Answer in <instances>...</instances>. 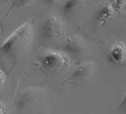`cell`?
Returning <instances> with one entry per match:
<instances>
[{
	"mask_svg": "<svg viewBox=\"0 0 126 114\" xmlns=\"http://www.w3.org/2000/svg\"><path fill=\"white\" fill-rule=\"evenodd\" d=\"M34 23L29 20L13 31L2 44L0 51L8 56H18L27 51L34 39Z\"/></svg>",
	"mask_w": 126,
	"mask_h": 114,
	"instance_id": "cell-1",
	"label": "cell"
},
{
	"mask_svg": "<svg viewBox=\"0 0 126 114\" xmlns=\"http://www.w3.org/2000/svg\"><path fill=\"white\" fill-rule=\"evenodd\" d=\"M42 67L49 71H62L72 65L71 57L64 52L49 51L41 58Z\"/></svg>",
	"mask_w": 126,
	"mask_h": 114,
	"instance_id": "cell-2",
	"label": "cell"
},
{
	"mask_svg": "<svg viewBox=\"0 0 126 114\" xmlns=\"http://www.w3.org/2000/svg\"><path fill=\"white\" fill-rule=\"evenodd\" d=\"M63 22L58 17L51 15L47 17L41 27V35L45 39L54 40L61 36L63 32Z\"/></svg>",
	"mask_w": 126,
	"mask_h": 114,
	"instance_id": "cell-3",
	"label": "cell"
},
{
	"mask_svg": "<svg viewBox=\"0 0 126 114\" xmlns=\"http://www.w3.org/2000/svg\"><path fill=\"white\" fill-rule=\"evenodd\" d=\"M43 94H44V90L42 88L34 87L26 89L25 91L22 92L18 99V109H23L31 106L35 102L38 101L39 99L42 98Z\"/></svg>",
	"mask_w": 126,
	"mask_h": 114,
	"instance_id": "cell-4",
	"label": "cell"
},
{
	"mask_svg": "<svg viewBox=\"0 0 126 114\" xmlns=\"http://www.w3.org/2000/svg\"><path fill=\"white\" fill-rule=\"evenodd\" d=\"M108 60L112 64H122L126 61V44L121 41L116 42L109 49Z\"/></svg>",
	"mask_w": 126,
	"mask_h": 114,
	"instance_id": "cell-5",
	"label": "cell"
},
{
	"mask_svg": "<svg viewBox=\"0 0 126 114\" xmlns=\"http://www.w3.org/2000/svg\"><path fill=\"white\" fill-rule=\"evenodd\" d=\"M83 40L76 35H69L65 38L62 46V51L67 55L78 56L84 52Z\"/></svg>",
	"mask_w": 126,
	"mask_h": 114,
	"instance_id": "cell-6",
	"label": "cell"
},
{
	"mask_svg": "<svg viewBox=\"0 0 126 114\" xmlns=\"http://www.w3.org/2000/svg\"><path fill=\"white\" fill-rule=\"evenodd\" d=\"M94 63L92 62H87L82 63L78 68H76L74 72L69 77V81L75 84L88 79L94 71Z\"/></svg>",
	"mask_w": 126,
	"mask_h": 114,
	"instance_id": "cell-7",
	"label": "cell"
},
{
	"mask_svg": "<svg viewBox=\"0 0 126 114\" xmlns=\"http://www.w3.org/2000/svg\"><path fill=\"white\" fill-rule=\"evenodd\" d=\"M116 14L112 11L109 2L105 3L97 10L95 15V23L99 28L104 27L113 19Z\"/></svg>",
	"mask_w": 126,
	"mask_h": 114,
	"instance_id": "cell-8",
	"label": "cell"
},
{
	"mask_svg": "<svg viewBox=\"0 0 126 114\" xmlns=\"http://www.w3.org/2000/svg\"><path fill=\"white\" fill-rule=\"evenodd\" d=\"M85 0H65L62 5V12L65 15L76 13L84 5Z\"/></svg>",
	"mask_w": 126,
	"mask_h": 114,
	"instance_id": "cell-9",
	"label": "cell"
},
{
	"mask_svg": "<svg viewBox=\"0 0 126 114\" xmlns=\"http://www.w3.org/2000/svg\"><path fill=\"white\" fill-rule=\"evenodd\" d=\"M109 4L116 15L121 11L126 4V0H109Z\"/></svg>",
	"mask_w": 126,
	"mask_h": 114,
	"instance_id": "cell-10",
	"label": "cell"
},
{
	"mask_svg": "<svg viewBox=\"0 0 126 114\" xmlns=\"http://www.w3.org/2000/svg\"><path fill=\"white\" fill-rule=\"evenodd\" d=\"M117 110L121 112V113H126V93L125 94L123 98H122L120 104L117 105Z\"/></svg>",
	"mask_w": 126,
	"mask_h": 114,
	"instance_id": "cell-11",
	"label": "cell"
},
{
	"mask_svg": "<svg viewBox=\"0 0 126 114\" xmlns=\"http://www.w3.org/2000/svg\"><path fill=\"white\" fill-rule=\"evenodd\" d=\"M6 82V75L5 73L2 72V70L0 68V89L2 88Z\"/></svg>",
	"mask_w": 126,
	"mask_h": 114,
	"instance_id": "cell-12",
	"label": "cell"
},
{
	"mask_svg": "<svg viewBox=\"0 0 126 114\" xmlns=\"http://www.w3.org/2000/svg\"><path fill=\"white\" fill-rule=\"evenodd\" d=\"M7 112H8V109L6 107V105L2 101H0V114L7 113Z\"/></svg>",
	"mask_w": 126,
	"mask_h": 114,
	"instance_id": "cell-13",
	"label": "cell"
},
{
	"mask_svg": "<svg viewBox=\"0 0 126 114\" xmlns=\"http://www.w3.org/2000/svg\"><path fill=\"white\" fill-rule=\"evenodd\" d=\"M45 2L47 3L49 6H54L57 4V2H58V0H43Z\"/></svg>",
	"mask_w": 126,
	"mask_h": 114,
	"instance_id": "cell-14",
	"label": "cell"
},
{
	"mask_svg": "<svg viewBox=\"0 0 126 114\" xmlns=\"http://www.w3.org/2000/svg\"><path fill=\"white\" fill-rule=\"evenodd\" d=\"M18 2L22 3V4H26V3H28L30 2H31V0H17Z\"/></svg>",
	"mask_w": 126,
	"mask_h": 114,
	"instance_id": "cell-15",
	"label": "cell"
},
{
	"mask_svg": "<svg viewBox=\"0 0 126 114\" xmlns=\"http://www.w3.org/2000/svg\"><path fill=\"white\" fill-rule=\"evenodd\" d=\"M0 34H1V27H0Z\"/></svg>",
	"mask_w": 126,
	"mask_h": 114,
	"instance_id": "cell-16",
	"label": "cell"
}]
</instances>
